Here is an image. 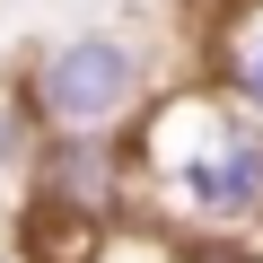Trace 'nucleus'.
I'll list each match as a JSON object with an SVG mask.
<instances>
[{
	"label": "nucleus",
	"instance_id": "1",
	"mask_svg": "<svg viewBox=\"0 0 263 263\" xmlns=\"http://www.w3.org/2000/svg\"><path fill=\"white\" fill-rule=\"evenodd\" d=\"M132 176H141V219L176 228L184 246L263 237V123L193 70L141 105Z\"/></svg>",
	"mask_w": 263,
	"mask_h": 263
},
{
	"label": "nucleus",
	"instance_id": "2",
	"mask_svg": "<svg viewBox=\"0 0 263 263\" xmlns=\"http://www.w3.org/2000/svg\"><path fill=\"white\" fill-rule=\"evenodd\" d=\"M9 88L35 105L44 132H132L167 79H158V53L132 27H70V35L35 44Z\"/></svg>",
	"mask_w": 263,
	"mask_h": 263
},
{
	"label": "nucleus",
	"instance_id": "3",
	"mask_svg": "<svg viewBox=\"0 0 263 263\" xmlns=\"http://www.w3.org/2000/svg\"><path fill=\"white\" fill-rule=\"evenodd\" d=\"M27 202L44 228H70L79 246L141 219V176H132V132H44L27 158Z\"/></svg>",
	"mask_w": 263,
	"mask_h": 263
},
{
	"label": "nucleus",
	"instance_id": "4",
	"mask_svg": "<svg viewBox=\"0 0 263 263\" xmlns=\"http://www.w3.org/2000/svg\"><path fill=\"white\" fill-rule=\"evenodd\" d=\"M193 79L219 88L228 105H246V114L263 123V0H219V9H211Z\"/></svg>",
	"mask_w": 263,
	"mask_h": 263
},
{
	"label": "nucleus",
	"instance_id": "5",
	"mask_svg": "<svg viewBox=\"0 0 263 263\" xmlns=\"http://www.w3.org/2000/svg\"><path fill=\"white\" fill-rule=\"evenodd\" d=\"M79 263H202V246H184L176 228H158V219H123V228H105V237H88V254Z\"/></svg>",
	"mask_w": 263,
	"mask_h": 263
},
{
	"label": "nucleus",
	"instance_id": "6",
	"mask_svg": "<svg viewBox=\"0 0 263 263\" xmlns=\"http://www.w3.org/2000/svg\"><path fill=\"white\" fill-rule=\"evenodd\" d=\"M35 141H44V123H35V105L0 79V184H27V158H35Z\"/></svg>",
	"mask_w": 263,
	"mask_h": 263
},
{
	"label": "nucleus",
	"instance_id": "7",
	"mask_svg": "<svg viewBox=\"0 0 263 263\" xmlns=\"http://www.w3.org/2000/svg\"><path fill=\"white\" fill-rule=\"evenodd\" d=\"M202 263H263V237H228V246H202Z\"/></svg>",
	"mask_w": 263,
	"mask_h": 263
}]
</instances>
